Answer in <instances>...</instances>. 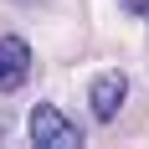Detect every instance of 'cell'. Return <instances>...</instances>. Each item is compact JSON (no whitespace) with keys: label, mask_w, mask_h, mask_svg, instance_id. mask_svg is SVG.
<instances>
[{"label":"cell","mask_w":149,"mask_h":149,"mask_svg":"<svg viewBox=\"0 0 149 149\" xmlns=\"http://www.w3.org/2000/svg\"><path fill=\"white\" fill-rule=\"evenodd\" d=\"M31 144L36 149H77L82 144V129L67 113H57L52 103H41V108H31Z\"/></svg>","instance_id":"cell-1"},{"label":"cell","mask_w":149,"mask_h":149,"mask_svg":"<svg viewBox=\"0 0 149 149\" xmlns=\"http://www.w3.org/2000/svg\"><path fill=\"white\" fill-rule=\"evenodd\" d=\"M31 77V46L21 36H0V93H15Z\"/></svg>","instance_id":"cell-2"},{"label":"cell","mask_w":149,"mask_h":149,"mask_svg":"<svg viewBox=\"0 0 149 149\" xmlns=\"http://www.w3.org/2000/svg\"><path fill=\"white\" fill-rule=\"evenodd\" d=\"M118 108H123V72H103L98 82H93V118L108 123Z\"/></svg>","instance_id":"cell-3"},{"label":"cell","mask_w":149,"mask_h":149,"mask_svg":"<svg viewBox=\"0 0 149 149\" xmlns=\"http://www.w3.org/2000/svg\"><path fill=\"white\" fill-rule=\"evenodd\" d=\"M123 10H129V15H144V21H149V0H123Z\"/></svg>","instance_id":"cell-4"}]
</instances>
